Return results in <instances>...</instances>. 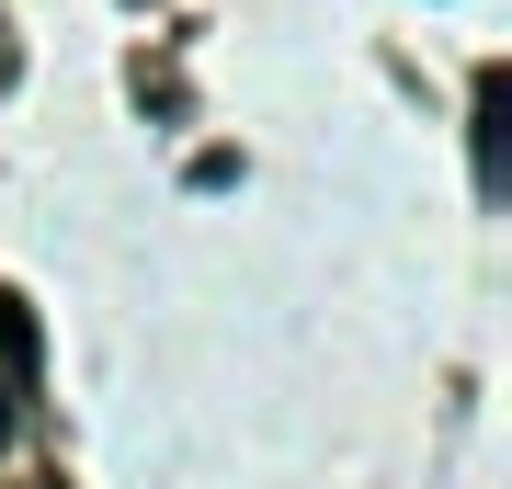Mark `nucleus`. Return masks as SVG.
Listing matches in <instances>:
<instances>
[{
  "mask_svg": "<svg viewBox=\"0 0 512 489\" xmlns=\"http://www.w3.org/2000/svg\"><path fill=\"white\" fill-rule=\"evenodd\" d=\"M501 69H478V182H501Z\"/></svg>",
  "mask_w": 512,
  "mask_h": 489,
  "instance_id": "obj_1",
  "label": "nucleus"
},
{
  "mask_svg": "<svg viewBox=\"0 0 512 489\" xmlns=\"http://www.w3.org/2000/svg\"><path fill=\"white\" fill-rule=\"evenodd\" d=\"M0 364H35V319H23L12 285H0Z\"/></svg>",
  "mask_w": 512,
  "mask_h": 489,
  "instance_id": "obj_2",
  "label": "nucleus"
}]
</instances>
